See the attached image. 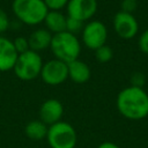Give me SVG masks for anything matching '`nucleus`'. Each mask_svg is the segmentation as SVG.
<instances>
[{"mask_svg":"<svg viewBox=\"0 0 148 148\" xmlns=\"http://www.w3.org/2000/svg\"><path fill=\"white\" fill-rule=\"evenodd\" d=\"M120 7L123 12L125 13H130V14H133V12L138 7V1L136 0H121V3H120Z\"/></svg>","mask_w":148,"mask_h":148,"instance_id":"21","label":"nucleus"},{"mask_svg":"<svg viewBox=\"0 0 148 148\" xmlns=\"http://www.w3.org/2000/svg\"><path fill=\"white\" fill-rule=\"evenodd\" d=\"M49 126L43 123L40 119H34L25 124L24 126V134L35 141H39L46 138Z\"/></svg>","mask_w":148,"mask_h":148,"instance_id":"15","label":"nucleus"},{"mask_svg":"<svg viewBox=\"0 0 148 148\" xmlns=\"http://www.w3.org/2000/svg\"><path fill=\"white\" fill-rule=\"evenodd\" d=\"M52 36L53 35L45 28H39V29L32 31L28 37L29 49L37 53H39L46 49H50Z\"/></svg>","mask_w":148,"mask_h":148,"instance_id":"13","label":"nucleus"},{"mask_svg":"<svg viewBox=\"0 0 148 148\" xmlns=\"http://www.w3.org/2000/svg\"><path fill=\"white\" fill-rule=\"evenodd\" d=\"M66 22L67 15H65L61 10H49L43 21L45 29L52 35L66 31Z\"/></svg>","mask_w":148,"mask_h":148,"instance_id":"14","label":"nucleus"},{"mask_svg":"<svg viewBox=\"0 0 148 148\" xmlns=\"http://www.w3.org/2000/svg\"><path fill=\"white\" fill-rule=\"evenodd\" d=\"M39 76L42 81L49 86H59L68 79L67 64L53 58L43 64Z\"/></svg>","mask_w":148,"mask_h":148,"instance_id":"7","label":"nucleus"},{"mask_svg":"<svg viewBox=\"0 0 148 148\" xmlns=\"http://www.w3.org/2000/svg\"><path fill=\"white\" fill-rule=\"evenodd\" d=\"M145 82H146L145 74H142L140 72H135V73L132 74V76H131V86L142 88L143 84H145Z\"/></svg>","mask_w":148,"mask_h":148,"instance_id":"20","label":"nucleus"},{"mask_svg":"<svg viewBox=\"0 0 148 148\" xmlns=\"http://www.w3.org/2000/svg\"><path fill=\"white\" fill-rule=\"evenodd\" d=\"M67 16L88 22L97 12V0H69L66 6Z\"/></svg>","mask_w":148,"mask_h":148,"instance_id":"8","label":"nucleus"},{"mask_svg":"<svg viewBox=\"0 0 148 148\" xmlns=\"http://www.w3.org/2000/svg\"><path fill=\"white\" fill-rule=\"evenodd\" d=\"M139 49L141 52L148 54V29H146L139 37V42H138Z\"/></svg>","mask_w":148,"mask_h":148,"instance_id":"22","label":"nucleus"},{"mask_svg":"<svg viewBox=\"0 0 148 148\" xmlns=\"http://www.w3.org/2000/svg\"><path fill=\"white\" fill-rule=\"evenodd\" d=\"M50 50L56 59L66 64L79 59L81 53V42L77 36L64 31L52 36Z\"/></svg>","mask_w":148,"mask_h":148,"instance_id":"2","label":"nucleus"},{"mask_svg":"<svg viewBox=\"0 0 148 148\" xmlns=\"http://www.w3.org/2000/svg\"><path fill=\"white\" fill-rule=\"evenodd\" d=\"M49 10H61L66 8L69 0H43Z\"/></svg>","mask_w":148,"mask_h":148,"instance_id":"19","label":"nucleus"},{"mask_svg":"<svg viewBox=\"0 0 148 148\" xmlns=\"http://www.w3.org/2000/svg\"><path fill=\"white\" fill-rule=\"evenodd\" d=\"M67 68H68V79L75 83H79V84L86 83L89 81L91 76L90 67L88 66V64H86L80 59L68 62Z\"/></svg>","mask_w":148,"mask_h":148,"instance_id":"12","label":"nucleus"},{"mask_svg":"<svg viewBox=\"0 0 148 148\" xmlns=\"http://www.w3.org/2000/svg\"><path fill=\"white\" fill-rule=\"evenodd\" d=\"M113 29L120 38L131 39L138 34L139 23L133 14L119 10L113 17Z\"/></svg>","mask_w":148,"mask_h":148,"instance_id":"9","label":"nucleus"},{"mask_svg":"<svg viewBox=\"0 0 148 148\" xmlns=\"http://www.w3.org/2000/svg\"><path fill=\"white\" fill-rule=\"evenodd\" d=\"M81 38L86 47L95 51L96 49L106 44V39H108L106 25L102 21L90 20L84 24L81 31Z\"/></svg>","mask_w":148,"mask_h":148,"instance_id":"6","label":"nucleus"},{"mask_svg":"<svg viewBox=\"0 0 148 148\" xmlns=\"http://www.w3.org/2000/svg\"><path fill=\"white\" fill-rule=\"evenodd\" d=\"M9 25H10V22H9V17L7 13L2 8H0V34L7 31Z\"/></svg>","mask_w":148,"mask_h":148,"instance_id":"23","label":"nucleus"},{"mask_svg":"<svg viewBox=\"0 0 148 148\" xmlns=\"http://www.w3.org/2000/svg\"><path fill=\"white\" fill-rule=\"evenodd\" d=\"M45 139L51 148H75L77 134L73 125L60 120L49 126Z\"/></svg>","mask_w":148,"mask_h":148,"instance_id":"5","label":"nucleus"},{"mask_svg":"<svg viewBox=\"0 0 148 148\" xmlns=\"http://www.w3.org/2000/svg\"><path fill=\"white\" fill-rule=\"evenodd\" d=\"M64 116V105L59 99L49 98L44 101L39 108V119L47 126L61 120Z\"/></svg>","mask_w":148,"mask_h":148,"instance_id":"10","label":"nucleus"},{"mask_svg":"<svg viewBox=\"0 0 148 148\" xmlns=\"http://www.w3.org/2000/svg\"><path fill=\"white\" fill-rule=\"evenodd\" d=\"M95 58L101 64H106L113 58V50L109 45H102L95 50Z\"/></svg>","mask_w":148,"mask_h":148,"instance_id":"16","label":"nucleus"},{"mask_svg":"<svg viewBox=\"0 0 148 148\" xmlns=\"http://www.w3.org/2000/svg\"><path fill=\"white\" fill-rule=\"evenodd\" d=\"M97 148H120L118 145L111 142V141H105V142H102L97 146Z\"/></svg>","mask_w":148,"mask_h":148,"instance_id":"24","label":"nucleus"},{"mask_svg":"<svg viewBox=\"0 0 148 148\" xmlns=\"http://www.w3.org/2000/svg\"><path fill=\"white\" fill-rule=\"evenodd\" d=\"M13 44H14V47L15 50L17 51L18 54L23 53V52H27L29 49V42H28V38L27 37H16L15 39H13Z\"/></svg>","mask_w":148,"mask_h":148,"instance_id":"18","label":"nucleus"},{"mask_svg":"<svg viewBox=\"0 0 148 148\" xmlns=\"http://www.w3.org/2000/svg\"><path fill=\"white\" fill-rule=\"evenodd\" d=\"M83 27H84V22L67 16V22H66V31L67 32H71L76 36L79 32L82 31Z\"/></svg>","mask_w":148,"mask_h":148,"instance_id":"17","label":"nucleus"},{"mask_svg":"<svg viewBox=\"0 0 148 148\" xmlns=\"http://www.w3.org/2000/svg\"><path fill=\"white\" fill-rule=\"evenodd\" d=\"M17 57L18 53L14 47L13 40L0 36V73L13 71Z\"/></svg>","mask_w":148,"mask_h":148,"instance_id":"11","label":"nucleus"},{"mask_svg":"<svg viewBox=\"0 0 148 148\" xmlns=\"http://www.w3.org/2000/svg\"><path fill=\"white\" fill-rule=\"evenodd\" d=\"M116 106L119 113L130 120H140L148 116V94L143 88L130 86L119 91Z\"/></svg>","mask_w":148,"mask_h":148,"instance_id":"1","label":"nucleus"},{"mask_svg":"<svg viewBox=\"0 0 148 148\" xmlns=\"http://www.w3.org/2000/svg\"><path fill=\"white\" fill-rule=\"evenodd\" d=\"M43 64L44 62L39 53L28 50L27 52L18 54L13 67V72L21 81H32L40 75Z\"/></svg>","mask_w":148,"mask_h":148,"instance_id":"4","label":"nucleus"},{"mask_svg":"<svg viewBox=\"0 0 148 148\" xmlns=\"http://www.w3.org/2000/svg\"><path fill=\"white\" fill-rule=\"evenodd\" d=\"M12 10L16 18L27 25L43 23L49 12L43 0H13Z\"/></svg>","mask_w":148,"mask_h":148,"instance_id":"3","label":"nucleus"}]
</instances>
